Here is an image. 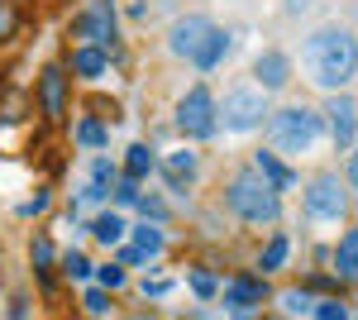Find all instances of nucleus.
Wrapping results in <instances>:
<instances>
[{"mask_svg":"<svg viewBox=\"0 0 358 320\" xmlns=\"http://www.w3.org/2000/svg\"><path fill=\"white\" fill-rule=\"evenodd\" d=\"M301 67H306V77L315 81V86L344 91V86L358 77V39L344 25L315 29V34L301 43Z\"/></svg>","mask_w":358,"mask_h":320,"instance_id":"f257e3e1","label":"nucleus"},{"mask_svg":"<svg viewBox=\"0 0 358 320\" xmlns=\"http://www.w3.org/2000/svg\"><path fill=\"white\" fill-rule=\"evenodd\" d=\"M320 134H325V120L306 106H282L268 115V144L277 153H310Z\"/></svg>","mask_w":358,"mask_h":320,"instance_id":"f03ea898","label":"nucleus"},{"mask_svg":"<svg viewBox=\"0 0 358 320\" xmlns=\"http://www.w3.org/2000/svg\"><path fill=\"white\" fill-rule=\"evenodd\" d=\"M224 201H229V211L239 215V220H277L282 206H277V191L258 177V167H248L239 172L229 187H224Z\"/></svg>","mask_w":358,"mask_h":320,"instance_id":"7ed1b4c3","label":"nucleus"},{"mask_svg":"<svg viewBox=\"0 0 358 320\" xmlns=\"http://www.w3.org/2000/svg\"><path fill=\"white\" fill-rule=\"evenodd\" d=\"M263 120H268V91H258V86H229V96L220 101L224 130H258Z\"/></svg>","mask_w":358,"mask_h":320,"instance_id":"20e7f679","label":"nucleus"},{"mask_svg":"<svg viewBox=\"0 0 358 320\" xmlns=\"http://www.w3.org/2000/svg\"><path fill=\"white\" fill-rule=\"evenodd\" d=\"M177 130L192 134V139H215L220 115H215V101H210L206 86H192V91L177 101Z\"/></svg>","mask_w":358,"mask_h":320,"instance_id":"39448f33","label":"nucleus"},{"mask_svg":"<svg viewBox=\"0 0 358 320\" xmlns=\"http://www.w3.org/2000/svg\"><path fill=\"white\" fill-rule=\"evenodd\" d=\"M344 211H349L344 182H339L334 172H320V177L306 187V215H310V220H339Z\"/></svg>","mask_w":358,"mask_h":320,"instance_id":"423d86ee","label":"nucleus"},{"mask_svg":"<svg viewBox=\"0 0 358 320\" xmlns=\"http://www.w3.org/2000/svg\"><path fill=\"white\" fill-rule=\"evenodd\" d=\"M210 34H215V25H210L206 15H182V20L172 25V34H167V48L177 57H196L210 43Z\"/></svg>","mask_w":358,"mask_h":320,"instance_id":"0eeeda50","label":"nucleus"},{"mask_svg":"<svg viewBox=\"0 0 358 320\" xmlns=\"http://www.w3.org/2000/svg\"><path fill=\"white\" fill-rule=\"evenodd\" d=\"M325 120H330V134H334L339 148H349L358 139V101L349 91H339L334 101H325Z\"/></svg>","mask_w":358,"mask_h":320,"instance_id":"6e6552de","label":"nucleus"},{"mask_svg":"<svg viewBox=\"0 0 358 320\" xmlns=\"http://www.w3.org/2000/svg\"><path fill=\"white\" fill-rule=\"evenodd\" d=\"M72 34L82 39V43H110L115 39V10L110 5H91V10H82L77 20H72Z\"/></svg>","mask_w":358,"mask_h":320,"instance_id":"1a4fd4ad","label":"nucleus"},{"mask_svg":"<svg viewBox=\"0 0 358 320\" xmlns=\"http://www.w3.org/2000/svg\"><path fill=\"white\" fill-rule=\"evenodd\" d=\"M253 77H258L263 91H277V86H287L292 67H287V57L277 53V48H268V53H258V62H253Z\"/></svg>","mask_w":358,"mask_h":320,"instance_id":"9d476101","label":"nucleus"},{"mask_svg":"<svg viewBox=\"0 0 358 320\" xmlns=\"http://www.w3.org/2000/svg\"><path fill=\"white\" fill-rule=\"evenodd\" d=\"M258 177H263V182H268L273 191H287L292 182H296V172H292L287 162L277 158L273 148H258Z\"/></svg>","mask_w":358,"mask_h":320,"instance_id":"9b49d317","label":"nucleus"},{"mask_svg":"<svg viewBox=\"0 0 358 320\" xmlns=\"http://www.w3.org/2000/svg\"><path fill=\"white\" fill-rule=\"evenodd\" d=\"M263 296H268V287H263L258 277H234V282H229V292H224V301H229L234 311H244V306H258Z\"/></svg>","mask_w":358,"mask_h":320,"instance_id":"f8f14e48","label":"nucleus"},{"mask_svg":"<svg viewBox=\"0 0 358 320\" xmlns=\"http://www.w3.org/2000/svg\"><path fill=\"white\" fill-rule=\"evenodd\" d=\"M62 101H67V77H62V67H57V62H48V67H43V110L57 115Z\"/></svg>","mask_w":358,"mask_h":320,"instance_id":"ddd939ff","label":"nucleus"},{"mask_svg":"<svg viewBox=\"0 0 358 320\" xmlns=\"http://www.w3.org/2000/svg\"><path fill=\"white\" fill-rule=\"evenodd\" d=\"M229 48H234V34H229V29H215V34H210V43H206L192 62L201 67V72H210V67H220V57L229 53Z\"/></svg>","mask_w":358,"mask_h":320,"instance_id":"4468645a","label":"nucleus"},{"mask_svg":"<svg viewBox=\"0 0 358 320\" xmlns=\"http://www.w3.org/2000/svg\"><path fill=\"white\" fill-rule=\"evenodd\" d=\"M106 62H110V57H106L101 43H82L77 57H72V72H77V77H101V72H106Z\"/></svg>","mask_w":358,"mask_h":320,"instance_id":"2eb2a0df","label":"nucleus"},{"mask_svg":"<svg viewBox=\"0 0 358 320\" xmlns=\"http://www.w3.org/2000/svg\"><path fill=\"white\" fill-rule=\"evenodd\" d=\"M334 267H339V277H358V230H349L339 249H334Z\"/></svg>","mask_w":358,"mask_h":320,"instance_id":"dca6fc26","label":"nucleus"},{"mask_svg":"<svg viewBox=\"0 0 358 320\" xmlns=\"http://www.w3.org/2000/svg\"><path fill=\"white\" fill-rule=\"evenodd\" d=\"M124 172H129V177H148V172H153V148H148V144H134V148H129V153H124Z\"/></svg>","mask_w":358,"mask_h":320,"instance_id":"f3484780","label":"nucleus"},{"mask_svg":"<svg viewBox=\"0 0 358 320\" xmlns=\"http://www.w3.org/2000/svg\"><path fill=\"white\" fill-rule=\"evenodd\" d=\"M163 167H167V182H172V187H182L187 177H196V158L192 153H172Z\"/></svg>","mask_w":358,"mask_h":320,"instance_id":"a211bd4d","label":"nucleus"},{"mask_svg":"<svg viewBox=\"0 0 358 320\" xmlns=\"http://www.w3.org/2000/svg\"><path fill=\"white\" fill-rule=\"evenodd\" d=\"M96 239L101 244H120L124 239V215H101V220H96Z\"/></svg>","mask_w":358,"mask_h":320,"instance_id":"6ab92c4d","label":"nucleus"},{"mask_svg":"<svg viewBox=\"0 0 358 320\" xmlns=\"http://www.w3.org/2000/svg\"><path fill=\"white\" fill-rule=\"evenodd\" d=\"M134 249H143V253H148V258H153V253H158V249H163V230H158V225H148V220H143V225H138V230H134Z\"/></svg>","mask_w":358,"mask_h":320,"instance_id":"aec40b11","label":"nucleus"},{"mask_svg":"<svg viewBox=\"0 0 358 320\" xmlns=\"http://www.w3.org/2000/svg\"><path fill=\"white\" fill-rule=\"evenodd\" d=\"M282 263H287V239L277 235V239L268 244L263 253H258V267H263V272H277V267H282Z\"/></svg>","mask_w":358,"mask_h":320,"instance_id":"412c9836","label":"nucleus"},{"mask_svg":"<svg viewBox=\"0 0 358 320\" xmlns=\"http://www.w3.org/2000/svg\"><path fill=\"white\" fill-rule=\"evenodd\" d=\"M77 139H82L86 148H101V144H106V125L86 115V120H77Z\"/></svg>","mask_w":358,"mask_h":320,"instance_id":"4be33fe9","label":"nucleus"},{"mask_svg":"<svg viewBox=\"0 0 358 320\" xmlns=\"http://www.w3.org/2000/svg\"><path fill=\"white\" fill-rule=\"evenodd\" d=\"M187 282H192L196 296H215V277H210L206 267H192V272H187Z\"/></svg>","mask_w":358,"mask_h":320,"instance_id":"5701e85b","label":"nucleus"},{"mask_svg":"<svg viewBox=\"0 0 358 320\" xmlns=\"http://www.w3.org/2000/svg\"><path fill=\"white\" fill-rule=\"evenodd\" d=\"M62 267H67V277H91V272H96V267H91V258H82L77 249L62 258Z\"/></svg>","mask_w":358,"mask_h":320,"instance_id":"b1692460","label":"nucleus"},{"mask_svg":"<svg viewBox=\"0 0 358 320\" xmlns=\"http://www.w3.org/2000/svg\"><path fill=\"white\" fill-rule=\"evenodd\" d=\"M310 316L315 320H349V311H344V301H320Z\"/></svg>","mask_w":358,"mask_h":320,"instance_id":"393cba45","label":"nucleus"},{"mask_svg":"<svg viewBox=\"0 0 358 320\" xmlns=\"http://www.w3.org/2000/svg\"><path fill=\"white\" fill-rule=\"evenodd\" d=\"M86 311H91V316H106V311H110V296H106V287H91V292H86Z\"/></svg>","mask_w":358,"mask_h":320,"instance_id":"a878e982","label":"nucleus"},{"mask_svg":"<svg viewBox=\"0 0 358 320\" xmlns=\"http://www.w3.org/2000/svg\"><path fill=\"white\" fill-rule=\"evenodd\" d=\"M138 211L148 215V225H153V220H163V215H167V206H163V196H138Z\"/></svg>","mask_w":358,"mask_h":320,"instance_id":"bb28decb","label":"nucleus"},{"mask_svg":"<svg viewBox=\"0 0 358 320\" xmlns=\"http://www.w3.org/2000/svg\"><path fill=\"white\" fill-rule=\"evenodd\" d=\"M96 277H101V287H115V292L124 287V267H120V263H106L101 272H96Z\"/></svg>","mask_w":358,"mask_h":320,"instance_id":"cd10ccee","label":"nucleus"},{"mask_svg":"<svg viewBox=\"0 0 358 320\" xmlns=\"http://www.w3.org/2000/svg\"><path fill=\"white\" fill-rule=\"evenodd\" d=\"M48 263H53V244L38 235V239H34V267H48Z\"/></svg>","mask_w":358,"mask_h":320,"instance_id":"c85d7f7f","label":"nucleus"},{"mask_svg":"<svg viewBox=\"0 0 358 320\" xmlns=\"http://www.w3.org/2000/svg\"><path fill=\"white\" fill-rule=\"evenodd\" d=\"M129 201H138V187H134V177H124V182L115 187V206H129Z\"/></svg>","mask_w":358,"mask_h":320,"instance_id":"c756f323","label":"nucleus"},{"mask_svg":"<svg viewBox=\"0 0 358 320\" xmlns=\"http://www.w3.org/2000/svg\"><path fill=\"white\" fill-rule=\"evenodd\" d=\"M282 306H287V311H296V316H301V311H315V306H310V296H301V292H287V296H282Z\"/></svg>","mask_w":358,"mask_h":320,"instance_id":"7c9ffc66","label":"nucleus"},{"mask_svg":"<svg viewBox=\"0 0 358 320\" xmlns=\"http://www.w3.org/2000/svg\"><path fill=\"white\" fill-rule=\"evenodd\" d=\"M120 263H148V253L134 249V244H124V249H120Z\"/></svg>","mask_w":358,"mask_h":320,"instance_id":"2f4dec72","label":"nucleus"},{"mask_svg":"<svg viewBox=\"0 0 358 320\" xmlns=\"http://www.w3.org/2000/svg\"><path fill=\"white\" fill-rule=\"evenodd\" d=\"M143 292H148V296H163V292H172V282H167V277H148V282H143Z\"/></svg>","mask_w":358,"mask_h":320,"instance_id":"473e14b6","label":"nucleus"},{"mask_svg":"<svg viewBox=\"0 0 358 320\" xmlns=\"http://www.w3.org/2000/svg\"><path fill=\"white\" fill-rule=\"evenodd\" d=\"M344 177H349V187L358 191V153H349V167H344Z\"/></svg>","mask_w":358,"mask_h":320,"instance_id":"72a5a7b5","label":"nucleus"},{"mask_svg":"<svg viewBox=\"0 0 358 320\" xmlns=\"http://www.w3.org/2000/svg\"><path fill=\"white\" fill-rule=\"evenodd\" d=\"M43 206H48V191H38V196H34V201H29V206H24V215H38V211H43Z\"/></svg>","mask_w":358,"mask_h":320,"instance_id":"f704fd0d","label":"nucleus"},{"mask_svg":"<svg viewBox=\"0 0 358 320\" xmlns=\"http://www.w3.org/2000/svg\"><path fill=\"white\" fill-rule=\"evenodd\" d=\"M310 5H315V0H287V10H292V15H301V10H310Z\"/></svg>","mask_w":358,"mask_h":320,"instance_id":"c9c22d12","label":"nucleus"},{"mask_svg":"<svg viewBox=\"0 0 358 320\" xmlns=\"http://www.w3.org/2000/svg\"><path fill=\"white\" fill-rule=\"evenodd\" d=\"M0 34H10V10H0Z\"/></svg>","mask_w":358,"mask_h":320,"instance_id":"e433bc0d","label":"nucleus"}]
</instances>
